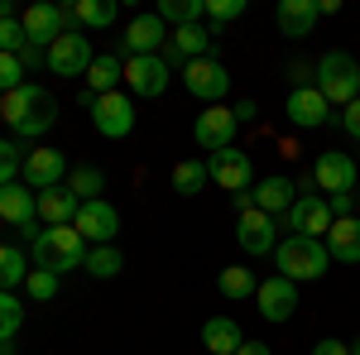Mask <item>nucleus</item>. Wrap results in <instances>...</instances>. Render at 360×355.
I'll list each match as a JSON object with an SVG mask.
<instances>
[{
    "instance_id": "f03ea898",
    "label": "nucleus",
    "mask_w": 360,
    "mask_h": 355,
    "mask_svg": "<svg viewBox=\"0 0 360 355\" xmlns=\"http://www.w3.org/2000/svg\"><path fill=\"white\" fill-rule=\"evenodd\" d=\"M86 240L72 231V226H44L39 231V240L29 245V259H34V269H49V273H63L68 269H82L86 264Z\"/></svg>"
},
{
    "instance_id": "79ce46f5",
    "label": "nucleus",
    "mask_w": 360,
    "mask_h": 355,
    "mask_svg": "<svg viewBox=\"0 0 360 355\" xmlns=\"http://www.w3.org/2000/svg\"><path fill=\"white\" fill-rule=\"evenodd\" d=\"M20 63H25V72H29V67H49V49L25 44V49H20Z\"/></svg>"
},
{
    "instance_id": "4c0bfd02",
    "label": "nucleus",
    "mask_w": 360,
    "mask_h": 355,
    "mask_svg": "<svg viewBox=\"0 0 360 355\" xmlns=\"http://www.w3.org/2000/svg\"><path fill=\"white\" fill-rule=\"evenodd\" d=\"M240 15H245V0H207V25L212 29H226Z\"/></svg>"
},
{
    "instance_id": "c9c22d12",
    "label": "nucleus",
    "mask_w": 360,
    "mask_h": 355,
    "mask_svg": "<svg viewBox=\"0 0 360 355\" xmlns=\"http://www.w3.org/2000/svg\"><path fill=\"white\" fill-rule=\"evenodd\" d=\"M20 327H25V302L15 293H0V341H15Z\"/></svg>"
},
{
    "instance_id": "c756f323",
    "label": "nucleus",
    "mask_w": 360,
    "mask_h": 355,
    "mask_svg": "<svg viewBox=\"0 0 360 355\" xmlns=\"http://www.w3.org/2000/svg\"><path fill=\"white\" fill-rule=\"evenodd\" d=\"M29 269L34 264H29V254L20 245H0V293H15L29 278Z\"/></svg>"
},
{
    "instance_id": "ea45409f",
    "label": "nucleus",
    "mask_w": 360,
    "mask_h": 355,
    "mask_svg": "<svg viewBox=\"0 0 360 355\" xmlns=\"http://www.w3.org/2000/svg\"><path fill=\"white\" fill-rule=\"evenodd\" d=\"M29 39H25V25L10 15V20H0V53H20Z\"/></svg>"
},
{
    "instance_id": "3c124183",
    "label": "nucleus",
    "mask_w": 360,
    "mask_h": 355,
    "mask_svg": "<svg viewBox=\"0 0 360 355\" xmlns=\"http://www.w3.org/2000/svg\"><path fill=\"white\" fill-rule=\"evenodd\" d=\"M0 120H5V96H0Z\"/></svg>"
},
{
    "instance_id": "f8f14e48",
    "label": "nucleus",
    "mask_w": 360,
    "mask_h": 355,
    "mask_svg": "<svg viewBox=\"0 0 360 355\" xmlns=\"http://www.w3.org/2000/svg\"><path fill=\"white\" fill-rule=\"evenodd\" d=\"M72 231L82 235L86 245H115V235H120V212H115L106 197L82 202V212H77V221H72Z\"/></svg>"
},
{
    "instance_id": "a19ab883",
    "label": "nucleus",
    "mask_w": 360,
    "mask_h": 355,
    "mask_svg": "<svg viewBox=\"0 0 360 355\" xmlns=\"http://www.w3.org/2000/svg\"><path fill=\"white\" fill-rule=\"evenodd\" d=\"M327 207H332V217H336V221L356 217V192H336V197H327Z\"/></svg>"
},
{
    "instance_id": "37998d69",
    "label": "nucleus",
    "mask_w": 360,
    "mask_h": 355,
    "mask_svg": "<svg viewBox=\"0 0 360 355\" xmlns=\"http://www.w3.org/2000/svg\"><path fill=\"white\" fill-rule=\"evenodd\" d=\"M341 130H346L351 139H360V96H356L346 110H341Z\"/></svg>"
},
{
    "instance_id": "49530a36",
    "label": "nucleus",
    "mask_w": 360,
    "mask_h": 355,
    "mask_svg": "<svg viewBox=\"0 0 360 355\" xmlns=\"http://www.w3.org/2000/svg\"><path fill=\"white\" fill-rule=\"evenodd\" d=\"M231 110H236V120H240V125H250V120L259 115V106H255L250 96H245V101H236V106H231Z\"/></svg>"
},
{
    "instance_id": "1a4fd4ad",
    "label": "nucleus",
    "mask_w": 360,
    "mask_h": 355,
    "mask_svg": "<svg viewBox=\"0 0 360 355\" xmlns=\"http://www.w3.org/2000/svg\"><path fill=\"white\" fill-rule=\"evenodd\" d=\"M91 39H86L82 29L77 34H58L53 44H49V72L53 77H86V67H91Z\"/></svg>"
},
{
    "instance_id": "7c9ffc66",
    "label": "nucleus",
    "mask_w": 360,
    "mask_h": 355,
    "mask_svg": "<svg viewBox=\"0 0 360 355\" xmlns=\"http://www.w3.org/2000/svg\"><path fill=\"white\" fill-rule=\"evenodd\" d=\"M68 192L77 197V202H96L101 192H106V173L91 164H77L72 173H68Z\"/></svg>"
},
{
    "instance_id": "f257e3e1",
    "label": "nucleus",
    "mask_w": 360,
    "mask_h": 355,
    "mask_svg": "<svg viewBox=\"0 0 360 355\" xmlns=\"http://www.w3.org/2000/svg\"><path fill=\"white\" fill-rule=\"evenodd\" d=\"M58 120V101L49 86L25 82L20 91L5 96V125L15 130V139H44Z\"/></svg>"
},
{
    "instance_id": "20e7f679",
    "label": "nucleus",
    "mask_w": 360,
    "mask_h": 355,
    "mask_svg": "<svg viewBox=\"0 0 360 355\" xmlns=\"http://www.w3.org/2000/svg\"><path fill=\"white\" fill-rule=\"evenodd\" d=\"M278 273L293 278V283H307V278H322L332 254H327V240H307V235H283L274 250Z\"/></svg>"
},
{
    "instance_id": "de8ad7c7",
    "label": "nucleus",
    "mask_w": 360,
    "mask_h": 355,
    "mask_svg": "<svg viewBox=\"0 0 360 355\" xmlns=\"http://www.w3.org/2000/svg\"><path fill=\"white\" fill-rule=\"evenodd\" d=\"M236 355H274V351H269L264 341H245V346H240V351H236Z\"/></svg>"
},
{
    "instance_id": "f3484780",
    "label": "nucleus",
    "mask_w": 360,
    "mask_h": 355,
    "mask_svg": "<svg viewBox=\"0 0 360 355\" xmlns=\"http://www.w3.org/2000/svg\"><path fill=\"white\" fill-rule=\"evenodd\" d=\"M159 58L168 63V72H173V67H188V63H197V58H212V29L207 25L173 29V34H168V49Z\"/></svg>"
},
{
    "instance_id": "ddd939ff",
    "label": "nucleus",
    "mask_w": 360,
    "mask_h": 355,
    "mask_svg": "<svg viewBox=\"0 0 360 355\" xmlns=\"http://www.w3.org/2000/svg\"><path fill=\"white\" fill-rule=\"evenodd\" d=\"M91 125H96V135H106V139H125L135 130V106H130V96H125V91L96 96V101H91Z\"/></svg>"
},
{
    "instance_id": "aec40b11",
    "label": "nucleus",
    "mask_w": 360,
    "mask_h": 355,
    "mask_svg": "<svg viewBox=\"0 0 360 355\" xmlns=\"http://www.w3.org/2000/svg\"><path fill=\"white\" fill-rule=\"evenodd\" d=\"M255 302H259L264 322H288V317H293V307H298V283H293V278H283V273H274V278H264V283H259Z\"/></svg>"
},
{
    "instance_id": "8fccbe9b",
    "label": "nucleus",
    "mask_w": 360,
    "mask_h": 355,
    "mask_svg": "<svg viewBox=\"0 0 360 355\" xmlns=\"http://www.w3.org/2000/svg\"><path fill=\"white\" fill-rule=\"evenodd\" d=\"M351 355H360V336H356V341H351Z\"/></svg>"
},
{
    "instance_id": "a878e982",
    "label": "nucleus",
    "mask_w": 360,
    "mask_h": 355,
    "mask_svg": "<svg viewBox=\"0 0 360 355\" xmlns=\"http://www.w3.org/2000/svg\"><path fill=\"white\" fill-rule=\"evenodd\" d=\"M125 82V63L115 53H96L91 58V67H86V91L91 96H106V91H120Z\"/></svg>"
},
{
    "instance_id": "e433bc0d",
    "label": "nucleus",
    "mask_w": 360,
    "mask_h": 355,
    "mask_svg": "<svg viewBox=\"0 0 360 355\" xmlns=\"http://www.w3.org/2000/svg\"><path fill=\"white\" fill-rule=\"evenodd\" d=\"M58 288H63V278H58V273H49V269H29L25 293H29L34 302H53V298H58Z\"/></svg>"
},
{
    "instance_id": "72a5a7b5",
    "label": "nucleus",
    "mask_w": 360,
    "mask_h": 355,
    "mask_svg": "<svg viewBox=\"0 0 360 355\" xmlns=\"http://www.w3.org/2000/svg\"><path fill=\"white\" fill-rule=\"evenodd\" d=\"M72 15H77V25H86V29H106V25H115V0H77L72 5Z\"/></svg>"
},
{
    "instance_id": "58836bf2",
    "label": "nucleus",
    "mask_w": 360,
    "mask_h": 355,
    "mask_svg": "<svg viewBox=\"0 0 360 355\" xmlns=\"http://www.w3.org/2000/svg\"><path fill=\"white\" fill-rule=\"evenodd\" d=\"M20 86H25V63H20V53H0V96L20 91Z\"/></svg>"
},
{
    "instance_id": "39448f33",
    "label": "nucleus",
    "mask_w": 360,
    "mask_h": 355,
    "mask_svg": "<svg viewBox=\"0 0 360 355\" xmlns=\"http://www.w3.org/2000/svg\"><path fill=\"white\" fill-rule=\"evenodd\" d=\"M283 231L288 235H307V240H327V231H332V207H327V197L322 192H307V197H298L288 212H283Z\"/></svg>"
},
{
    "instance_id": "dca6fc26",
    "label": "nucleus",
    "mask_w": 360,
    "mask_h": 355,
    "mask_svg": "<svg viewBox=\"0 0 360 355\" xmlns=\"http://www.w3.org/2000/svg\"><path fill=\"white\" fill-rule=\"evenodd\" d=\"M236 240H240V250L245 254H274L278 250V221L264 217L259 207H250V212H240V221H236Z\"/></svg>"
},
{
    "instance_id": "c85d7f7f",
    "label": "nucleus",
    "mask_w": 360,
    "mask_h": 355,
    "mask_svg": "<svg viewBox=\"0 0 360 355\" xmlns=\"http://www.w3.org/2000/svg\"><path fill=\"white\" fill-rule=\"evenodd\" d=\"M168 29H188V25H202L207 20V0H159L154 10Z\"/></svg>"
},
{
    "instance_id": "f704fd0d",
    "label": "nucleus",
    "mask_w": 360,
    "mask_h": 355,
    "mask_svg": "<svg viewBox=\"0 0 360 355\" xmlns=\"http://www.w3.org/2000/svg\"><path fill=\"white\" fill-rule=\"evenodd\" d=\"M25 144L10 135V139H0V188H10V183H20V168H25Z\"/></svg>"
},
{
    "instance_id": "423d86ee",
    "label": "nucleus",
    "mask_w": 360,
    "mask_h": 355,
    "mask_svg": "<svg viewBox=\"0 0 360 355\" xmlns=\"http://www.w3.org/2000/svg\"><path fill=\"white\" fill-rule=\"evenodd\" d=\"M68 154L63 149H49V144H39V149H29L25 154V168H20V183L29 192H49V188H63L68 183Z\"/></svg>"
},
{
    "instance_id": "473e14b6",
    "label": "nucleus",
    "mask_w": 360,
    "mask_h": 355,
    "mask_svg": "<svg viewBox=\"0 0 360 355\" xmlns=\"http://www.w3.org/2000/svg\"><path fill=\"white\" fill-rule=\"evenodd\" d=\"M82 269L91 273V278H115V273L125 269V254H120V245H91Z\"/></svg>"
},
{
    "instance_id": "6ab92c4d",
    "label": "nucleus",
    "mask_w": 360,
    "mask_h": 355,
    "mask_svg": "<svg viewBox=\"0 0 360 355\" xmlns=\"http://www.w3.org/2000/svg\"><path fill=\"white\" fill-rule=\"evenodd\" d=\"M125 86H130V96H144V101L164 96L168 91V63L164 58H130L125 63Z\"/></svg>"
},
{
    "instance_id": "4468645a",
    "label": "nucleus",
    "mask_w": 360,
    "mask_h": 355,
    "mask_svg": "<svg viewBox=\"0 0 360 355\" xmlns=\"http://www.w3.org/2000/svg\"><path fill=\"white\" fill-rule=\"evenodd\" d=\"M207 173H212V183H217V188H226L231 197L255 188V164H250L245 149H236V144H231V149H221V154H212V159H207Z\"/></svg>"
},
{
    "instance_id": "7ed1b4c3",
    "label": "nucleus",
    "mask_w": 360,
    "mask_h": 355,
    "mask_svg": "<svg viewBox=\"0 0 360 355\" xmlns=\"http://www.w3.org/2000/svg\"><path fill=\"white\" fill-rule=\"evenodd\" d=\"M312 86L327 96V106H351L360 96V63L351 53H341V49H332V53L317 58V77H312Z\"/></svg>"
},
{
    "instance_id": "c03bdc74",
    "label": "nucleus",
    "mask_w": 360,
    "mask_h": 355,
    "mask_svg": "<svg viewBox=\"0 0 360 355\" xmlns=\"http://www.w3.org/2000/svg\"><path fill=\"white\" fill-rule=\"evenodd\" d=\"M288 77H293V86H312V77H317V63H288Z\"/></svg>"
},
{
    "instance_id": "2eb2a0df",
    "label": "nucleus",
    "mask_w": 360,
    "mask_h": 355,
    "mask_svg": "<svg viewBox=\"0 0 360 355\" xmlns=\"http://www.w3.org/2000/svg\"><path fill=\"white\" fill-rule=\"evenodd\" d=\"M236 130H240V120H236L231 106H207L202 115H197V125H193V139L207 149V154H221V149L236 144Z\"/></svg>"
},
{
    "instance_id": "5701e85b",
    "label": "nucleus",
    "mask_w": 360,
    "mask_h": 355,
    "mask_svg": "<svg viewBox=\"0 0 360 355\" xmlns=\"http://www.w3.org/2000/svg\"><path fill=\"white\" fill-rule=\"evenodd\" d=\"M274 20H278V29H283V39H307L322 15H317V0H278Z\"/></svg>"
},
{
    "instance_id": "09e8293b",
    "label": "nucleus",
    "mask_w": 360,
    "mask_h": 355,
    "mask_svg": "<svg viewBox=\"0 0 360 355\" xmlns=\"http://www.w3.org/2000/svg\"><path fill=\"white\" fill-rule=\"evenodd\" d=\"M231 202H236V212H250V207H255V197H250V192H236Z\"/></svg>"
},
{
    "instance_id": "cd10ccee",
    "label": "nucleus",
    "mask_w": 360,
    "mask_h": 355,
    "mask_svg": "<svg viewBox=\"0 0 360 355\" xmlns=\"http://www.w3.org/2000/svg\"><path fill=\"white\" fill-rule=\"evenodd\" d=\"M217 288H221V298L245 302V298L259 293V278H255V269H245V264H226V269L217 273Z\"/></svg>"
},
{
    "instance_id": "412c9836",
    "label": "nucleus",
    "mask_w": 360,
    "mask_h": 355,
    "mask_svg": "<svg viewBox=\"0 0 360 355\" xmlns=\"http://www.w3.org/2000/svg\"><path fill=\"white\" fill-rule=\"evenodd\" d=\"M20 25H25V39H29V44L49 49L58 34H68V15H63L58 5H29L25 15H20Z\"/></svg>"
},
{
    "instance_id": "393cba45",
    "label": "nucleus",
    "mask_w": 360,
    "mask_h": 355,
    "mask_svg": "<svg viewBox=\"0 0 360 355\" xmlns=\"http://www.w3.org/2000/svg\"><path fill=\"white\" fill-rule=\"evenodd\" d=\"M327 254L341 259V264H360V217L332 221V231H327Z\"/></svg>"
},
{
    "instance_id": "2f4dec72",
    "label": "nucleus",
    "mask_w": 360,
    "mask_h": 355,
    "mask_svg": "<svg viewBox=\"0 0 360 355\" xmlns=\"http://www.w3.org/2000/svg\"><path fill=\"white\" fill-rule=\"evenodd\" d=\"M212 183V173H207V159H183V164L173 168V192L178 197H197V192Z\"/></svg>"
},
{
    "instance_id": "b1692460",
    "label": "nucleus",
    "mask_w": 360,
    "mask_h": 355,
    "mask_svg": "<svg viewBox=\"0 0 360 355\" xmlns=\"http://www.w3.org/2000/svg\"><path fill=\"white\" fill-rule=\"evenodd\" d=\"M77 212H82V202L68 192V183H63V188L39 192V226H72Z\"/></svg>"
},
{
    "instance_id": "bb28decb",
    "label": "nucleus",
    "mask_w": 360,
    "mask_h": 355,
    "mask_svg": "<svg viewBox=\"0 0 360 355\" xmlns=\"http://www.w3.org/2000/svg\"><path fill=\"white\" fill-rule=\"evenodd\" d=\"M202 346L212 355H236L240 346H245V336H240V327L231 322V317H207V327H202Z\"/></svg>"
},
{
    "instance_id": "9d476101",
    "label": "nucleus",
    "mask_w": 360,
    "mask_h": 355,
    "mask_svg": "<svg viewBox=\"0 0 360 355\" xmlns=\"http://www.w3.org/2000/svg\"><path fill=\"white\" fill-rule=\"evenodd\" d=\"M168 34H173V29H168L159 15H135V20L125 25L120 53L125 58H159L168 49Z\"/></svg>"
},
{
    "instance_id": "0eeeda50",
    "label": "nucleus",
    "mask_w": 360,
    "mask_h": 355,
    "mask_svg": "<svg viewBox=\"0 0 360 355\" xmlns=\"http://www.w3.org/2000/svg\"><path fill=\"white\" fill-rule=\"evenodd\" d=\"M0 221H10L20 235H25L29 245L39 240V192H29L25 183H10V188H0Z\"/></svg>"
},
{
    "instance_id": "6e6552de",
    "label": "nucleus",
    "mask_w": 360,
    "mask_h": 355,
    "mask_svg": "<svg viewBox=\"0 0 360 355\" xmlns=\"http://www.w3.org/2000/svg\"><path fill=\"white\" fill-rule=\"evenodd\" d=\"M183 86L193 91L197 101H207V106H221V96L231 91V72H226L221 58H197L183 67Z\"/></svg>"
},
{
    "instance_id": "9b49d317",
    "label": "nucleus",
    "mask_w": 360,
    "mask_h": 355,
    "mask_svg": "<svg viewBox=\"0 0 360 355\" xmlns=\"http://www.w3.org/2000/svg\"><path fill=\"white\" fill-rule=\"evenodd\" d=\"M312 178H317V192H322V197H336V192H356L360 168H356L351 154H341V149H322L317 164H312Z\"/></svg>"
},
{
    "instance_id": "a18cd8bd",
    "label": "nucleus",
    "mask_w": 360,
    "mask_h": 355,
    "mask_svg": "<svg viewBox=\"0 0 360 355\" xmlns=\"http://www.w3.org/2000/svg\"><path fill=\"white\" fill-rule=\"evenodd\" d=\"M312 355H351V346H346V341H336V336H322V341L312 346Z\"/></svg>"
},
{
    "instance_id": "4be33fe9",
    "label": "nucleus",
    "mask_w": 360,
    "mask_h": 355,
    "mask_svg": "<svg viewBox=\"0 0 360 355\" xmlns=\"http://www.w3.org/2000/svg\"><path fill=\"white\" fill-rule=\"evenodd\" d=\"M250 197H255V207L264 212V217H283L293 202H298V183H288V178H259L255 188H250Z\"/></svg>"
},
{
    "instance_id": "a211bd4d",
    "label": "nucleus",
    "mask_w": 360,
    "mask_h": 355,
    "mask_svg": "<svg viewBox=\"0 0 360 355\" xmlns=\"http://www.w3.org/2000/svg\"><path fill=\"white\" fill-rule=\"evenodd\" d=\"M283 115H288L298 130H317V125L332 120V106H327V96H322L317 86H293L288 101H283Z\"/></svg>"
}]
</instances>
